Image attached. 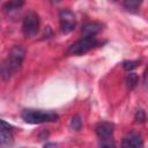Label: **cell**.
<instances>
[{
  "label": "cell",
  "mask_w": 148,
  "mask_h": 148,
  "mask_svg": "<svg viewBox=\"0 0 148 148\" xmlns=\"http://www.w3.org/2000/svg\"><path fill=\"white\" fill-rule=\"evenodd\" d=\"M22 119L28 124H42L56 121L59 116L53 111H44L36 109H25L21 113Z\"/></svg>",
  "instance_id": "6da1fadb"
},
{
  "label": "cell",
  "mask_w": 148,
  "mask_h": 148,
  "mask_svg": "<svg viewBox=\"0 0 148 148\" xmlns=\"http://www.w3.org/2000/svg\"><path fill=\"white\" fill-rule=\"evenodd\" d=\"M39 30V17L36 13L30 12L24 16L23 20V24H22V31L23 35L25 37H34L35 35H37Z\"/></svg>",
  "instance_id": "7a4b0ae2"
},
{
  "label": "cell",
  "mask_w": 148,
  "mask_h": 148,
  "mask_svg": "<svg viewBox=\"0 0 148 148\" xmlns=\"http://www.w3.org/2000/svg\"><path fill=\"white\" fill-rule=\"evenodd\" d=\"M97 43L98 42L95 37H83L82 39L77 40L76 43H74L73 45L69 46L68 53L73 54V56H80V54L87 53L92 47H95L97 45Z\"/></svg>",
  "instance_id": "3957f363"
},
{
  "label": "cell",
  "mask_w": 148,
  "mask_h": 148,
  "mask_svg": "<svg viewBox=\"0 0 148 148\" xmlns=\"http://www.w3.org/2000/svg\"><path fill=\"white\" fill-rule=\"evenodd\" d=\"M24 57H25V49L22 45H15L10 49L9 54L6 58V60L8 61V64L13 68V71L17 72L20 69V67L22 66Z\"/></svg>",
  "instance_id": "277c9868"
},
{
  "label": "cell",
  "mask_w": 148,
  "mask_h": 148,
  "mask_svg": "<svg viewBox=\"0 0 148 148\" xmlns=\"http://www.w3.org/2000/svg\"><path fill=\"white\" fill-rule=\"evenodd\" d=\"M59 21H60V29L64 34H69L75 29L76 20L75 15L69 9H61L59 13Z\"/></svg>",
  "instance_id": "5b68a950"
},
{
  "label": "cell",
  "mask_w": 148,
  "mask_h": 148,
  "mask_svg": "<svg viewBox=\"0 0 148 148\" xmlns=\"http://www.w3.org/2000/svg\"><path fill=\"white\" fill-rule=\"evenodd\" d=\"M143 139L139 133L131 132L123 139V148H142Z\"/></svg>",
  "instance_id": "8992f818"
},
{
  "label": "cell",
  "mask_w": 148,
  "mask_h": 148,
  "mask_svg": "<svg viewBox=\"0 0 148 148\" xmlns=\"http://www.w3.org/2000/svg\"><path fill=\"white\" fill-rule=\"evenodd\" d=\"M95 131H96V134L99 139L111 138V135L113 133V125L109 121H101L96 125Z\"/></svg>",
  "instance_id": "52a82bcc"
},
{
  "label": "cell",
  "mask_w": 148,
  "mask_h": 148,
  "mask_svg": "<svg viewBox=\"0 0 148 148\" xmlns=\"http://www.w3.org/2000/svg\"><path fill=\"white\" fill-rule=\"evenodd\" d=\"M102 30V25L97 22H87L82 27L83 37H95Z\"/></svg>",
  "instance_id": "ba28073f"
},
{
  "label": "cell",
  "mask_w": 148,
  "mask_h": 148,
  "mask_svg": "<svg viewBox=\"0 0 148 148\" xmlns=\"http://www.w3.org/2000/svg\"><path fill=\"white\" fill-rule=\"evenodd\" d=\"M138 82H139V76L135 73H130L126 76V86H127V88H130V89L135 88Z\"/></svg>",
  "instance_id": "9c48e42d"
},
{
  "label": "cell",
  "mask_w": 148,
  "mask_h": 148,
  "mask_svg": "<svg viewBox=\"0 0 148 148\" xmlns=\"http://www.w3.org/2000/svg\"><path fill=\"white\" fill-rule=\"evenodd\" d=\"M13 142V136L9 131H0V145H9Z\"/></svg>",
  "instance_id": "30bf717a"
},
{
  "label": "cell",
  "mask_w": 148,
  "mask_h": 148,
  "mask_svg": "<svg viewBox=\"0 0 148 148\" xmlns=\"http://www.w3.org/2000/svg\"><path fill=\"white\" fill-rule=\"evenodd\" d=\"M21 6H23V1H9V2L5 3L3 9L6 12H13V10L18 9Z\"/></svg>",
  "instance_id": "8fae6325"
},
{
  "label": "cell",
  "mask_w": 148,
  "mask_h": 148,
  "mask_svg": "<svg viewBox=\"0 0 148 148\" xmlns=\"http://www.w3.org/2000/svg\"><path fill=\"white\" fill-rule=\"evenodd\" d=\"M140 5H141V1H135V0H127L124 2V7L127 10H135L140 7Z\"/></svg>",
  "instance_id": "7c38bea8"
},
{
  "label": "cell",
  "mask_w": 148,
  "mask_h": 148,
  "mask_svg": "<svg viewBox=\"0 0 148 148\" xmlns=\"http://www.w3.org/2000/svg\"><path fill=\"white\" fill-rule=\"evenodd\" d=\"M139 64H140V62H139L138 60H126V61L123 62V67H124L125 71H128V72H130V71L136 68Z\"/></svg>",
  "instance_id": "4fadbf2b"
},
{
  "label": "cell",
  "mask_w": 148,
  "mask_h": 148,
  "mask_svg": "<svg viewBox=\"0 0 148 148\" xmlns=\"http://www.w3.org/2000/svg\"><path fill=\"white\" fill-rule=\"evenodd\" d=\"M99 147L101 148H116V145L111 138H106V139H101Z\"/></svg>",
  "instance_id": "5bb4252c"
},
{
  "label": "cell",
  "mask_w": 148,
  "mask_h": 148,
  "mask_svg": "<svg viewBox=\"0 0 148 148\" xmlns=\"http://www.w3.org/2000/svg\"><path fill=\"white\" fill-rule=\"evenodd\" d=\"M81 125H82V121H81V118L79 116H74L72 118V121H71V127L74 130V131H79L81 128Z\"/></svg>",
  "instance_id": "9a60e30c"
},
{
  "label": "cell",
  "mask_w": 148,
  "mask_h": 148,
  "mask_svg": "<svg viewBox=\"0 0 148 148\" xmlns=\"http://www.w3.org/2000/svg\"><path fill=\"white\" fill-rule=\"evenodd\" d=\"M135 120L140 121V123H143L146 120V113H145V111L142 109L136 110V112H135Z\"/></svg>",
  "instance_id": "2e32d148"
},
{
  "label": "cell",
  "mask_w": 148,
  "mask_h": 148,
  "mask_svg": "<svg viewBox=\"0 0 148 148\" xmlns=\"http://www.w3.org/2000/svg\"><path fill=\"white\" fill-rule=\"evenodd\" d=\"M12 130H13V126L10 124H8L7 121L0 119V131H9L10 132Z\"/></svg>",
  "instance_id": "e0dca14e"
},
{
  "label": "cell",
  "mask_w": 148,
  "mask_h": 148,
  "mask_svg": "<svg viewBox=\"0 0 148 148\" xmlns=\"http://www.w3.org/2000/svg\"><path fill=\"white\" fill-rule=\"evenodd\" d=\"M44 148H58L54 142H47L44 145Z\"/></svg>",
  "instance_id": "ac0fdd59"
}]
</instances>
